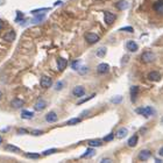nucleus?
I'll return each mask as SVG.
<instances>
[{"mask_svg":"<svg viewBox=\"0 0 163 163\" xmlns=\"http://www.w3.org/2000/svg\"><path fill=\"white\" fill-rule=\"evenodd\" d=\"M135 112L137 114H141L143 117H150L154 114V110L150 107V106H147V107H140V108H136Z\"/></svg>","mask_w":163,"mask_h":163,"instance_id":"nucleus-1","label":"nucleus"},{"mask_svg":"<svg viewBox=\"0 0 163 163\" xmlns=\"http://www.w3.org/2000/svg\"><path fill=\"white\" fill-rule=\"evenodd\" d=\"M154 59H155V54L152 51H146L141 55V61L143 63H152Z\"/></svg>","mask_w":163,"mask_h":163,"instance_id":"nucleus-2","label":"nucleus"},{"mask_svg":"<svg viewBox=\"0 0 163 163\" xmlns=\"http://www.w3.org/2000/svg\"><path fill=\"white\" fill-rule=\"evenodd\" d=\"M85 40L89 43H97L99 41V36L96 33H86L85 34Z\"/></svg>","mask_w":163,"mask_h":163,"instance_id":"nucleus-3","label":"nucleus"},{"mask_svg":"<svg viewBox=\"0 0 163 163\" xmlns=\"http://www.w3.org/2000/svg\"><path fill=\"white\" fill-rule=\"evenodd\" d=\"M115 19H117L115 14L111 13V12H104V20H105V22H106L107 24L113 23V22L115 21Z\"/></svg>","mask_w":163,"mask_h":163,"instance_id":"nucleus-4","label":"nucleus"},{"mask_svg":"<svg viewBox=\"0 0 163 163\" xmlns=\"http://www.w3.org/2000/svg\"><path fill=\"white\" fill-rule=\"evenodd\" d=\"M153 9L160 15H163V0H157V1H155L153 4Z\"/></svg>","mask_w":163,"mask_h":163,"instance_id":"nucleus-5","label":"nucleus"},{"mask_svg":"<svg viewBox=\"0 0 163 163\" xmlns=\"http://www.w3.org/2000/svg\"><path fill=\"white\" fill-rule=\"evenodd\" d=\"M150 157H152V153H150V150H148V149H142L139 153V160L140 161H147Z\"/></svg>","mask_w":163,"mask_h":163,"instance_id":"nucleus-6","label":"nucleus"},{"mask_svg":"<svg viewBox=\"0 0 163 163\" xmlns=\"http://www.w3.org/2000/svg\"><path fill=\"white\" fill-rule=\"evenodd\" d=\"M40 84H41L42 87H44V89H48V87H50V86L53 85V81H51V78H50V77L43 76L41 78V81H40Z\"/></svg>","mask_w":163,"mask_h":163,"instance_id":"nucleus-7","label":"nucleus"},{"mask_svg":"<svg viewBox=\"0 0 163 163\" xmlns=\"http://www.w3.org/2000/svg\"><path fill=\"white\" fill-rule=\"evenodd\" d=\"M108 71H110V67H108V64H106V63H102V64H99V65L97 67V72H98L99 75L107 73Z\"/></svg>","mask_w":163,"mask_h":163,"instance_id":"nucleus-8","label":"nucleus"},{"mask_svg":"<svg viewBox=\"0 0 163 163\" xmlns=\"http://www.w3.org/2000/svg\"><path fill=\"white\" fill-rule=\"evenodd\" d=\"M67 65H68V61L65 58H62V57L57 58V69L59 71H63L67 68Z\"/></svg>","mask_w":163,"mask_h":163,"instance_id":"nucleus-9","label":"nucleus"},{"mask_svg":"<svg viewBox=\"0 0 163 163\" xmlns=\"http://www.w3.org/2000/svg\"><path fill=\"white\" fill-rule=\"evenodd\" d=\"M72 93H73V96H76V97H83V96H84V93H85V89H84V86H82V85L76 86V87L73 89Z\"/></svg>","mask_w":163,"mask_h":163,"instance_id":"nucleus-10","label":"nucleus"},{"mask_svg":"<svg viewBox=\"0 0 163 163\" xmlns=\"http://www.w3.org/2000/svg\"><path fill=\"white\" fill-rule=\"evenodd\" d=\"M3 39H4L5 41H7V42L14 41V39H15V32H14V30H9V32H7V33L4 35Z\"/></svg>","mask_w":163,"mask_h":163,"instance_id":"nucleus-11","label":"nucleus"},{"mask_svg":"<svg viewBox=\"0 0 163 163\" xmlns=\"http://www.w3.org/2000/svg\"><path fill=\"white\" fill-rule=\"evenodd\" d=\"M46 106H47V103L44 102V100H43V99H39V100L36 102L34 108H35L36 111H42L43 108H46Z\"/></svg>","mask_w":163,"mask_h":163,"instance_id":"nucleus-12","label":"nucleus"},{"mask_svg":"<svg viewBox=\"0 0 163 163\" xmlns=\"http://www.w3.org/2000/svg\"><path fill=\"white\" fill-rule=\"evenodd\" d=\"M129 92H131V98H132V102L134 103L135 100H136L137 94H139V87H137V86H132V87H131V90H129Z\"/></svg>","mask_w":163,"mask_h":163,"instance_id":"nucleus-13","label":"nucleus"},{"mask_svg":"<svg viewBox=\"0 0 163 163\" xmlns=\"http://www.w3.org/2000/svg\"><path fill=\"white\" fill-rule=\"evenodd\" d=\"M148 78L150 81H153V82H158L161 79V75L157 71H152V72L148 75Z\"/></svg>","mask_w":163,"mask_h":163,"instance_id":"nucleus-14","label":"nucleus"},{"mask_svg":"<svg viewBox=\"0 0 163 163\" xmlns=\"http://www.w3.org/2000/svg\"><path fill=\"white\" fill-rule=\"evenodd\" d=\"M115 7L120 11H125V9L128 8V3L126 1V0H120V1H118L115 4Z\"/></svg>","mask_w":163,"mask_h":163,"instance_id":"nucleus-15","label":"nucleus"},{"mask_svg":"<svg viewBox=\"0 0 163 163\" xmlns=\"http://www.w3.org/2000/svg\"><path fill=\"white\" fill-rule=\"evenodd\" d=\"M46 120L48 122H56L57 121V115L55 112H49V113L46 115Z\"/></svg>","mask_w":163,"mask_h":163,"instance_id":"nucleus-16","label":"nucleus"},{"mask_svg":"<svg viewBox=\"0 0 163 163\" xmlns=\"http://www.w3.org/2000/svg\"><path fill=\"white\" fill-rule=\"evenodd\" d=\"M23 100H21V99H13V100H12V103H11V105L12 106H13L14 108H20V107H22L23 106Z\"/></svg>","mask_w":163,"mask_h":163,"instance_id":"nucleus-17","label":"nucleus"},{"mask_svg":"<svg viewBox=\"0 0 163 163\" xmlns=\"http://www.w3.org/2000/svg\"><path fill=\"white\" fill-rule=\"evenodd\" d=\"M127 134H128V131L126 128H119L118 132L115 133V136L119 137V139H123V137L126 136Z\"/></svg>","mask_w":163,"mask_h":163,"instance_id":"nucleus-18","label":"nucleus"},{"mask_svg":"<svg viewBox=\"0 0 163 163\" xmlns=\"http://www.w3.org/2000/svg\"><path fill=\"white\" fill-rule=\"evenodd\" d=\"M137 44L134 42V41H128L127 42V49L129 50V51H132V53H135L136 50H137Z\"/></svg>","mask_w":163,"mask_h":163,"instance_id":"nucleus-19","label":"nucleus"},{"mask_svg":"<svg viewBox=\"0 0 163 163\" xmlns=\"http://www.w3.org/2000/svg\"><path fill=\"white\" fill-rule=\"evenodd\" d=\"M87 143H89V146H91V147H99V146L103 145V141L99 140V139H94V140H90Z\"/></svg>","mask_w":163,"mask_h":163,"instance_id":"nucleus-20","label":"nucleus"},{"mask_svg":"<svg viewBox=\"0 0 163 163\" xmlns=\"http://www.w3.org/2000/svg\"><path fill=\"white\" fill-rule=\"evenodd\" d=\"M94 155V150H93V148H89L85 152V154H83L81 157L82 158H87V157H91V156H93Z\"/></svg>","mask_w":163,"mask_h":163,"instance_id":"nucleus-21","label":"nucleus"},{"mask_svg":"<svg viewBox=\"0 0 163 163\" xmlns=\"http://www.w3.org/2000/svg\"><path fill=\"white\" fill-rule=\"evenodd\" d=\"M128 146L129 147H135L136 143H137V135H133L132 137H129V140H128Z\"/></svg>","mask_w":163,"mask_h":163,"instance_id":"nucleus-22","label":"nucleus"},{"mask_svg":"<svg viewBox=\"0 0 163 163\" xmlns=\"http://www.w3.org/2000/svg\"><path fill=\"white\" fill-rule=\"evenodd\" d=\"M21 117L23 119H32L34 117V113H33V112H29V111H22Z\"/></svg>","mask_w":163,"mask_h":163,"instance_id":"nucleus-23","label":"nucleus"},{"mask_svg":"<svg viewBox=\"0 0 163 163\" xmlns=\"http://www.w3.org/2000/svg\"><path fill=\"white\" fill-rule=\"evenodd\" d=\"M105 54H106V48H105V47L98 49V51H97V56H98V57H104Z\"/></svg>","mask_w":163,"mask_h":163,"instance_id":"nucleus-24","label":"nucleus"},{"mask_svg":"<svg viewBox=\"0 0 163 163\" xmlns=\"http://www.w3.org/2000/svg\"><path fill=\"white\" fill-rule=\"evenodd\" d=\"M78 122H81V119H79V118H72V119H70V120L67 122V125H69V126H72V125H76V123H78Z\"/></svg>","mask_w":163,"mask_h":163,"instance_id":"nucleus-25","label":"nucleus"},{"mask_svg":"<svg viewBox=\"0 0 163 163\" xmlns=\"http://www.w3.org/2000/svg\"><path fill=\"white\" fill-rule=\"evenodd\" d=\"M6 149L7 150H11V152H20V148H18V147H15V146H12V145H7L6 146Z\"/></svg>","mask_w":163,"mask_h":163,"instance_id":"nucleus-26","label":"nucleus"},{"mask_svg":"<svg viewBox=\"0 0 163 163\" xmlns=\"http://www.w3.org/2000/svg\"><path fill=\"white\" fill-rule=\"evenodd\" d=\"M111 102H112V103H114V104H119V103H121V102H122V97H121V96H115L114 98H112V99H111Z\"/></svg>","mask_w":163,"mask_h":163,"instance_id":"nucleus-27","label":"nucleus"},{"mask_svg":"<svg viewBox=\"0 0 163 163\" xmlns=\"http://www.w3.org/2000/svg\"><path fill=\"white\" fill-rule=\"evenodd\" d=\"M26 157L36 160V158H39V157H40V154H35V153H27V154H26Z\"/></svg>","mask_w":163,"mask_h":163,"instance_id":"nucleus-28","label":"nucleus"},{"mask_svg":"<svg viewBox=\"0 0 163 163\" xmlns=\"http://www.w3.org/2000/svg\"><path fill=\"white\" fill-rule=\"evenodd\" d=\"M113 137H114V134H113V133H111V134H108V135H106V136L104 137V141H106V142L112 141V140H113Z\"/></svg>","mask_w":163,"mask_h":163,"instance_id":"nucleus-29","label":"nucleus"},{"mask_svg":"<svg viewBox=\"0 0 163 163\" xmlns=\"http://www.w3.org/2000/svg\"><path fill=\"white\" fill-rule=\"evenodd\" d=\"M120 30L121 32H127V33H133L134 32V29H133V27H122V28H120Z\"/></svg>","mask_w":163,"mask_h":163,"instance_id":"nucleus-30","label":"nucleus"},{"mask_svg":"<svg viewBox=\"0 0 163 163\" xmlns=\"http://www.w3.org/2000/svg\"><path fill=\"white\" fill-rule=\"evenodd\" d=\"M56 152H57L56 149H48V150H44V152H43V155H50V154L56 153Z\"/></svg>","mask_w":163,"mask_h":163,"instance_id":"nucleus-31","label":"nucleus"},{"mask_svg":"<svg viewBox=\"0 0 163 163\" xmlns=\"http://www.w3.org/2000/svg\"><path fill=\"white\" fill-rule=\"evenodd\" d=\"M78 65H79V61H75V62H72V64H71L73 70H78Z\"/></svg>","mask_w":163,"mask_h":163,"instance_id":"nucleus-32","label":"nucleus"},{"mask_svg":"<svg viewBox=\"0 0 163 163\" xmlns=\"http://www.w3.org/2000/svg\"><path fill=\"white\" fill-rule=\"evenodd\" d=\"M87 71H89V69H87L86 67H84V68H78V72H79L81 75H85Z\"/></svg>","mask_w":163,"mask_h":163,"instance_id":"nucleus-33","label":"nucleus"},{"mask_svg":"<svg viewBox=\"0 0 163 163\" xmlns=\"http://www.w3.org/2000/svg\"><path fill=\"white\" fill-rule=\"evenodd\" d=\"M93 97H94V94H92V96H90V97H87L86 99H83V100H79V102H78V105H81V104H83V103L87 102V100H90V99H92Z\"/></svg>","mask_w":163,"mask_h":163,"instance_id":"nucleus-34","label":"nucleus"},{"mask_svg":"<svg viewBox=\"0 0 163 163\" xmlns=\"http://www.w3.org/2000/svg\"><path fill=\"white\" fill-rule=\"evenodd\" d=\"M63 85H64L63 82H58V83L56 84V86H55V89H56V90H61L62 87H63Z\"/></svg>","mask_w":163,"mask_h":163,"instance_id":"nucleus-35","label":"nucleus"},{"mask_svg":"<svg viewBox=\"0 0 163 163\" xmlns=\"http://www.w3.org/2000/svg\"><path fill=\"white\" fill-rule=\"evenodd\" d=\"M18 133H19V134H27L28 132H27L26 129H23V128H20V129H18Z\"/></svg>","mask_w":163,"mask_h":163,"instance_id":"nucleus-36","label":"nucleus"},{"mask_svg":"<svg viewBox=\"0 0 163 163\" xmlns=\"http://www.w3.org/2000/svg\"><path fill=\"white\" fill-rule=\"evenodd\" d=\"M34 135H41V134H43V132L42 131H33L32 132Z\"/></svg>","mask_w":163,"mask_h":163,"instance_id":"nucleus-37","label":"nucleus"},{"mask_svg":"<svg viewBox=\"0 0 163 163\" xmlns=\"http://www.w3.org/2000/svg\"><path fill=\"white\" fill-rule=\"evenodd\" d=\"M158 155H160V156H162V157H163V147H162V148H161V149H160V150H158Z\"/></svg>","mask_w":163,"mask_h":163,"instance_id":"nucleus-38","label":"nucleus"},{"mask_svg":"<svg viewBox=\"0 0 163 163\" xmlns=\"http://www.w3.org/2000/svg\"><path fill=\"white\" fill-rule=\"evenodd\" d=\"M100 162H104V163H107V162H111V160H108V158H104V160H102Z\"/></svg>","mask_w":163,"mask_h":163,"instance_id":"nucleus-39","label":"nucleus"},{"mask_svg":"<svg viewBox=\"0 0 163 163\" xmlns=\"http://www.w3.org/2000/svg\"><path fill=\"white\" fill-rule=\"evenodd\" d=\"M3 27H4V23H3V21H1V20H0V30L3 29Z\"/></svg>","mask_w":163,"mask_h":163,"instance_id":"nucleus-40","label":"nucleus"},{"mask_svg":"<svg viewBox=\"0 0 163 163\" xmlns=\"http://www.w3.org/2000/svg\"><path fill=\"white\" fill-rule=\"evenodd\" d=\"M0 143H3V137L0 136Z\"/></svg>","mask_w":163,"mask_h":163,"instance_id":"nucleus-41","label":"nucleus"},{"mask_svg":"<svg viewBox=\"0 0 163 163\" xmlns=\"http://www.w3.org/2000/svg\"><path fill=\"white\" fill-rule=\"evenodd\" d=\"M1 97H3V92L0 91V99H1Z\"/></svg>","mask_w":163,"mask_h":163,"instance_id":"nucleus-42","label":"nucleus"},{"mask_svg":"<svg viewBox=\"0 0 163 163\" xmlns=\"http://www.w3.org/2000/svg\"><path fill=\"white\" fill-rule=\"evenodd\" d=\"M161 123H162V125H163V118H162V119H161Z\"/></svg>","mask_w":163,"mask_h":163,"instance_id":"nucleus-43","label":"nucleus"}]
</instances>
